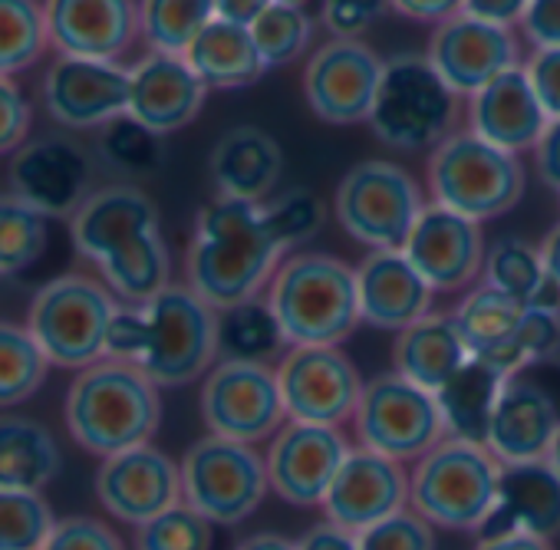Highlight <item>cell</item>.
<instances>
[{"instance_id":"obj_1","label":"cell","mask_w":560,"mask_h":550,"mask_svg":"<svg viewBox=\"0 0 560 550\" xmlns=\"http://www.w3.org/2000/svg\"><path fill=\"white\" fill-rule=\"evenodd\" d=\"M288 254L291 250L277 241L264 204L218 195L195 218L185 254V284L214 311H228L264 297Z\"/></svg>"},{"instance_id":"obj_2","label":"cell","mask_w":560,"mask_h":550,"mask_svg":"<svg viewBox=\"0 0 560 550\" xmlns=\"http://www.w3.org/2000/svg\"><path fill=\"white\" fill-rule=\"evenodd\" d=\"M106 356L139 366L159 389L198 383L221 360L218 311L188 284H168L149 304H119Z\"/></svg>"},{"instance_id":"obj_3","label":"cell","mask_w":560,"mask_h":550,"mask_svg":"<svg viewBox=\"0 0 560 550\" xmlns=\"http://www.w3.org/2000/svg\"><path fill=\"white\" fill-rule=\"evenodd\" d=\"M63 419L73 442L100 458L149 445L162 425V389L126 360H100L70 383Z\"/></svg>"},{"instance_id":"obj_4","label":"cell","mask_w":560,"mask_h":550,"mask_svg":"<svg viewBox=\"0 0 560 550\" xmlns=\"http://www.w3.org/2000/svg\"><path fill=\"white\" fill-rule=\"evenodd\" d=\"M264 301L291 347H340L363 324L357 267L324 250L288 254Z\"/></svg>"},{"instance_id":"obj_5","label":"cell","mask_w":560,"mask_h":550,"mask_svg":"<svg viewBox=\"0 0 560 550\" xmlns=\"http://www.w3.org/2000/svg\"><path fill=\"white\" fill-rule=\"evenodd\" d=\"M501 461L481 442L445 435L409 468V507L442 530H475L498 507Z\"/></svg>"},{"instance_id":"obj_6","label":"cell","mask_w":560,"mask_h":550,"mask_svg":"<svg viewBox=\"0 0 560 550\" xmlns=\"http://www.w3.org/2000/svg\"><path fill=\"white\" fill-rule=\"evenodd\" d=\"M425 188L432 204L485 224L508 214L524 198L527 168L521 155L478 139L471 129H455L429 152Z\"/></svg>"},{"instance_id":"obj_7","label":"cell","mask_w":560,"mask_h":550,"mask_svg":"<svg viewBox=\"0 0 560 550\" xmlns=\"http://www.w3.org/2000/svg\"><path fill=\"white\" fill-rule=\"evenodd\" d=\"M462 96L435 73L425 54H399L383 63L370 113V132L396 152H432L462 116Z\"/></svg>"},{"instance_id":"obj_8","label":"cell","mask_w":560,"mask_h":550,"mask_svg":"<svg viewBox=\"0 0 560 550\" xmlns=\"http://www.w3.org/2000/svg\"><path fill=\"white\" fill-rule=\"evenodd\" d=\"M119 311L116 294L86 273H60L47 281L27 311V327L50 366L86 370L106 360L109 327Z\"/></svg>"},{"instance_id":"obj_9","label":"cell","mask_w":560,"mask_h":550,"mask_svg":"<svg viewBox=\"0 0 560 550\" xmlns=\"http://www.w3.org/2000/svg\"><path fill=\"white\" fill-rule=\"evenodd\" d=\"M425 204L422 185L386 159L353 165L334 195L340 227L370 250H399Z\"/></svg>"},{"instance_id":"obj_10","label":"cell","mask_w":560,"mask_h":550,"mask_svg":"<svg viewBox=\"0 0 560 550\" xmlns=\"http://www.w3.org/2000/svg\"><path fill=\"white\" fill-rule=\"evenodd\" d=\"M182 465V501L221 527L247 520L270 494L267 461L257 445L205 435L188 445Z\"/></svg>"},{"instance_id":"obj_11","label":"cell","mask_w":560,"mask_h":550,"mask_svg":"<svg viewBox=\"0 0 560 550\" xmlns=\"http://www.w3.org/2000/svg\"><path fill=\"white\" fill-rule=\"evenodd\" d=\"M353 432L360 448L412 465L445 438V422L435 393L402 379L399 373H383L363 386L353 412Z\"/></svg>"},{"instance_id":"obj_12","label":"cell","mask_w":560,"mask_h":550,"mask_svg":"<svg viewBox=\"0 0 560 550\" xmlns=\"http://www.w3.org/2000/svg\"><path fill=\"white\" fill-rule=\"evenodd\" d=\"M198 409L211 435L260 445L288 422L284 396L270 363L218 360L201 379Z\"/></svg>"},{"instance_id":"obj_13","label":"cell","mask_w":560,"mask_h":550,"mask_svg":"<svg viewBox=\"0 0 560 550\" xmlns=\"http://www.w3.org/2000/svg\"><path fill=\"white\" fill-rule=\"evenodd\" d=\"M288 419L334 425L353 422L363 396V376L340 347H288L273 363Z\"/></svg>"},{"instance_id":"obj_14","label":"cell","mask_w":560,"mask_h":550,"mask_svg":"<svg viewBox=\"0 0 560 550\" xmlns=\"http://www.w3.org/2000/svg\"><path fill=\"white\" fill-rule=\"evenodd\" d=\"M350 452L343 429L288 419L264 455L270 494L294 507H320Z\"/></svg>"},{"instance_id":"obj_15","label":"cell","mask_w":560,"mask_h":550,"mask_svg":"<svg viewBox=\"0 0 560 550\" xmlns=\"http://www.w3.org/2000/svg\"><path fill=\"white\" fill-rule=\"evenodd\" d=\"M383 63L370 44L330 37L320 44L304 67V100L311 113L330 126L370 122Z\"/></svg>"},{"instance_id":"obj_16","label":"cell","mask_w":560,"mask_h":550,"mask_svg":"<svg viewBox=\"0 0 560 550\" xmlns=\"http://www.w3.org/2000/svg\"><path fill=\"white\" fill-rule=\"evenodd\" d=\"M402 254L435 294H458L481 284L488 244L478 221L429 201L406 237Z\"/></svg>"},{"instance_id":"obj_17","label":"cell","mask_w":560,"mask_h":550,"mask_svg":"<svg viewBox=\"0 0 560 550\" xmlns=\"http://www.w3.org/2000/svg\"><path fill=\"white\" fill-rule=\"evenodd\" d=\"M425 60L462 100L475 96L501 73L524 67L514 31L475 21L468 14H455L432 27Z\"/></svg>"},{"instance_id":"obj_18","label":"cell","mask_w":560,"mask_h":550,"mask_svg":"<svg viewBox=\"0 0 560 550\" xmlns=\"http://www.w3.org/2000/svg\"><path fill=\"white\" fill-rule=\"evenodd\" d=\"M93 165L83 145L50 136L24 142L11 159V195L44 218H73L93 195Z\"/></svg>"},{"instance_id":"obj_19","label":"cell","mask_w":560,"mask_h":550,"mask_svg":"<svg viewBox=\"0 0 560 550\" xmlns=\"http://www.w3.org/2000/svg\"><path fill=\"white\" fill-rule=\"evenodd\" d=\"M96 498L116 520L139 527L182 504V465L152 442L119 452L103 458L96 471Z\"/></svg>"},{"instance_id":"obj_20","label":"cell","mask_w":560,"mask_h":550,"mask_svg":"<svg viewBox=\"0 0 560 550\" xmlns=\"http://www.w3.org/2000/svg\"><path fill=\"white\" fill-rule=\"evenodd\" d=\"M44 103L67 129H103L129 113V70L113 60L60 57L44 77Z\"/></svg>"},{"instance_id":"obj_21","label":"cell","mask_w":560,"mask_h":550,"mask_svg":"<svg viewBox=\"0 0 560 550\" xmlns=\"http://www.w3.org/2000/svg\"><path fill=\"white\" fill-rule=\"evenodd\" d=\"M320 507L324 520L360 534L409 507V468L402 461L353 445Z\"/></svg>"},{"instance_id":"obj_22","label":"cell","mask_w":560,"mask_h":550,"mask_svg":"<svg viewBox=\"0 0 560 550\" xmlns=\"http://www.w3.org/2000/svg\"><path fill=\"white\" fill-rule=\"evenodd\" d=\"M47 31L60 57L113 60L139 34V0H47Z\"/></svg>"},{"instance_id":"obj_23","label":"cell","mask_w":560,"mask_h":550,"mask_svg":"<svg viewBox=\"0 0 560 550\" xmlns=\"http://www.w3.org/2000/svg\"><path fill=\"white\" fill-rule=\"evenodd\" d=\"M560 432V402L540 383L524 373L511 376L494 406L485 445L501 465L540 461L547 458Z\"/></svg>"},{"instance_id":"obj_24","label":"cell","mask_w":560,"mask_h":550,"mask_svg":"<svg viewBox=\"0 0 560 550\" xmlns=\"http://www.w3.org/2000/svg\"><path fill=\"white\" fill-rule=\"evenodd\" d=\"M208 86L178 54H152L129 67V116L155 136H172L198 119Z\"/></svg>"},{"instance_id":"obj_25","label":"cell","mask_w":560,"mask_h":550,"mask_svg":"<svg viewBox=\"0 0 560 550\" xmlns=\"http://www.w3.org/2000/svg\"><path fill=\"white\" fill-rule=\"evenodd\" d=\"M357 294L363 324L402 333L432 314L435 291L416 270V264L399 250H370L357 267Z\"/></svg>"},{"instance_id":"obj_26","label":"cell","mask_w":560,"mask_h":550,"mask_svg":"<svg viewBox=\"0 0 560 550\" xmlns=\"http://www.w3.org/2000/svg\"><path fill=\"white\" fill-rule=\"evenodd\" d=\"M465 116H468V129L478 139L514 155L534 152L550 126L524 67L501 73L485 90L468 96Z\"/></svg>"},{"instance_id":"obj_27","label":"cell","mask_w":560,"mask_h":550,"mask_svg":"<svg viewBox=\"0 0 560 550\" xmlns=\"http://www.w3.org/2000/svg\"><path fill=\"white\" fill-rule=\"evenodd\" d=\"M162 231L155 201L136 185H109L93 191L70 218L73 247L96 267L132 241Z\"/></svg>"},{"instance_id":"obj_28","label":"cell","mask_w":560,"mask_h":550,"mask_svg":"<svg viewBox=\"0 0 560 550\" xmlns=\"http://www.w3.org/2000/svg\"><path fill=\"white\" fill-rule=\"evenodd\" d=\"M491 530H521L544 540L560 537V471L547 458L501 468L498 507L481 534Z\"/></svg>"},{"instance_id":"obj_29","label":"cell","mask_w":560,"mask_h":550,"mask_svg":"<svg viewBox=\"0 0 560 550\" xmlns=\"http://www.w3.org/2000/svg\"><path fill=\"white\" fill-rule=\"evenodd\" d=\"M208 172L218 195L264 204L273 195L280 172H284V152L264 129L234 126L214 142Z\"/></svg>"},{"instance_id":"obj_30","label":"cell","mask_w":560,"mask_h":550,"mask_svg":"<svg viewBox=\"0 0 560 550\" xmlns=\"http://www.w3.org/2000/svg\"><path fill=\"white\" fill-rule=\"evenodd\" d=\"M524 314H527V307H521L517 301H511L508 294H501L481 281L462 294V301L452 311V320H455L471 356L488 360L504 376H517L527 370L524 356L514 347V333H517Z\"/></svg>"},{"instance_id":"obj_31","label":"cell","mask_w":560,"mask_h":550,"mask_svg":"<svg viewBox=\"0 0 560 550\" xmlns=\"http://www.w3.org/2000/svg\"><path fill=\"white\" fill-rule=\"evenodd\" d=\"M471 360L452 314H429L419 324L396 333L393 343V373L402 379L439 393L465 363Z\"/></svg>"},{"instance_id":"obj_32","label":"cell","mask_w":560,"mask_h":550,"mask_svg":"<svg viewBox=\"0 0 560 550\" xmlns=\"http://www.w3.org/2000/svg\"><path fill=\"white\" fill-rule=\"evenodd\" d=\"M54 432L31 416H0V491H40L60 475Z\"/></svg>"},{"instance_id":"obj_33","label":"cell","mask_w":560,"mask_h":550,"mask_svg":"<svg viewBox=\"0 0 560 550\" xmlns=\"http://www.w3.org/2000/svg\"><path fill=\"white\" fill-rule=\"evenodd\" d=\"M185 60L208 90H247L267 73L250 27L218 17L195 37V44L185 50Z\"/></svg>"},{"instance_id":"obj_34","label":"cell","mask_w":560,"mask_h":550,"mask_svg":"<svg viewBox=\"0 0 560 550\" xmlns=\"http://www.w3.org/2000/svg\"><path fill=\"white\" fill-rule=\"evenodd\" d=\"M511 376H504L498 366H491L481 356H471L439 393V412L445 422V435L455 438H468V442H481L488 435L494 406L501 399V389Z\"/></svg>"},{"instance_id":"obj_35","label":"cell","mask_w":560,"mask_h":550,"mask_svg":"<svg viewBox=\"0 0 560 550\" xmlns=\"http://www.w3.org/2000/svg\"><path fill=\"white\" fill-rule=\"evenodd\" d=\"M481 281L508 294L521 307L560 314V288L544 267L540 247L524 237H498L494 244H488Z\"/></svg>"},{"instance_id":"obj_36","label":"cell","mask_w":560,"mask_h":550,"mask_svg":"<svg viewBox=\"0 0 560 550\" xmlns=\"http://www.w3.org/2000/svg\"><path fill=\"white\" fill-rule=\"evenodd\" d=\"M100 281L116 294L119 304H149L172 284V257L162 231L145 234L103 260L100 267Z\"/></svg>"},{"instance_id":"obj_37","label":"cell","mask_w":560,"mask_h":550,"mask_svg":"<svg viewBox=\"0 0 560 550\" xmlns=\"http://www.w3.org/2000/svg\"><path fill=\"white\" fill-rule=\"evenodd\" d=\"M288 337L280 330L270 304L264 297L218 311V353L221 360L244 363H277L288 353Z\"/></svg>"},{"instance_id":"obj_38","label":"cell","mask_w":560,"mask_h":550,"mask_svg":"<svg viewBox=\"0 0 560 550\" xmlns=\"http://www.w3.org/2000/svg\"><path fill=\"white\" fill-rule=\"evenodd\" d=\"M214 21V0H139V34L152 54H178Z\"/></svg>"},{"instance_id":"obj_39","label":"cell","mask_w":560,"mask_h":550,"mask_svg":"<svg viewBox=\"0 0 560 550\" xmlns=\"http://www.w3.org/2000/svg\"><path fill=\"white\" fill-rule=\"evenodd\" d=\"M50 360L27 324L0 320V409H14L47 383Z\"/></svg>"},{"instance_id":"obj_40","label":"cell","mask_w":560,"mask_h":550,"mask_svg":"<svg viewBox=\"0 0 560 550\" xmlns=\"http://www.w3.org/2000/svg\"><path fill=\"white\" fill-rule=\"evenodd\" d=\"M47 44V14L37 0H0V77L31 70Z\"/></svg>"},{"instance_id":"obj_41","label":"cell","mask_w":560,"mask_h":550,"mask_svg":"<svg viewBox=\"0 0 560 550\" xmlns=\"http://www.w3.org/2000/svg\"><path fill=\"white\" fill-rule=\"evenodd\" d=\"M314 17L304 8L284 4V0H273V4L250 24V37L257 44V54L267 70L291 67L301 60L311 44H314Z\"/></svg>"},{"instance_id":"obj_42","label":"cell","mask_w":560,"mask_h":550,"mask_svg":"<svg viewBox=\"0 0 560 550\" xmlns=\"http://www.w3.org/2000/svg\"><path fill=\"white\" fill-rule=\"evenodd\" d=\"M96 152L106 168H113L116 175H126V178H145V175L159 172L165 162L162 136H155L152 129L136 122L129 113L100 129Z\"/></svg>"},{"instance_id":"obj_43","label":"cell","mask_w":560,"mask_h":550,"mask_svg":"<svg viewBox=\"0 0 560 550\" xmlns=\"http://www.w3.org/2000/svg\"><path fill=\"white\" fill-rule=\"evenodd\" d=\"M44 250L47 218L18 195H0V278L31 270Z\"/></svg>"},{"instance_id":"obj_44","label":"cell","mask_w":560,"mask_h":550,"mask_svg":"<svg viewBox=\"0 0 560 550\" xmlns=\"http://www.w3.org/2000/svg\"><path fill=\"white\" fill-rule=\"evenodd\" d=\"M54 524L40 491H0V550H44Z\"/></svg>"},{"instance_id":"obj_45","label":"cell","mask_w":560,"mask_h":550,"mask_svg":"<svg viewBox=\"0 0 560 550\" xmlns=\"http://www.w3.org/2000/svg\"><path fill=\"white\" fill-rule=\"evenodd\" d=\"M214 524L185 501L136 527V550H211Z\"/></svg>"},{"instance_id":"obj_46","label":"cell","mask_w":560,"mask_h":550,"mask_svg":"<svg viewBox=\"0 0 560 550\" xmlns=\"http://www.w3.org/2000/svg\"><path fill=\"white\" fill-rule=\"evenodd\" d=\"M264 214H267L277 241L294 254L301 244H307L324 227L327 208H324V201L314 191H307V188H288V191L270 195L264 201Z\"/></svg>"},{"instance_id":"obj_47","label":"cell","mask_w":560,"mask_h":550,"mask_svg":"<svg viewBox=\"0 0 560 550\" xmlns=\"http://www.w3.org/2000/svg\"><path fill=\"white\" fill-rule=\"evenodd\" d=\"M360 550H435V527L412 507L389 514L386 520L357 534Z\"/></svg>"},{"instance_id":"obj_48","label":"cell","mask_w":560,"mask_h":550,"mask_svg":"<svg viewBox=\"0 0 560 550\" xmlns=\"http://www.w3.org/2000/svg\"><path fill=\"white\" fill-rule=\"evenodd\" d=\"M44 550H126L122 537L86 514H73V517H57Z\"/></svg>"},{"instance_id":"obj_49","label":"cell","mask_w":560,"mask_h":550,"mask_svg":"<svg viewBox=\"0 0 560 550\" xmlns=\"http://www.w3.org/2000/svg\"><path fill=\"white\" fill-rule=\"evenodd\" d=\"M386 11H393V0H324L320 24L330 31V37L360 40Z\"/></svg>"},{"instance_id":"obj_50","label":"cell","mask_w":560,"mask_h":550,"mask_svg":"<svg viewBox=\"0 0 560 550\" xmlns=\"http://www.w3.org/2000/svg\"><path fill=\"white\" fill-rule=\"evenodd\" d=\"M514 347L524 356L527 366L550 360L560 350V314L557 311H530L524 314L517 333H514Z\"/></svg>"},{"instance_id":"obj_51","label":"cell","mask_w":560,"mask_h":550,"mask_svg":"<svg viewBox=\"0 0 560 550\" xmlns=\"http://www.w3.org/2000/svg\"><path fill=\"white\" fill-rule=\"evenodd\" d=\"M31 132V103L11 77H0V155H11L24 145Z\"/></svg>"},{"instance_id":"obj_52","label":"cell","mask_w":560,"mask_h":550,"mask_svg":"<svg viewBox=\"0 0 560 550\" xmlns=\"http://www.w3.org/2000/svg\"><path fill=\"white\" fill-rule=\"evenodd\" d=\"M524 73L547 113L550 122H560V47L557 50H530L524 60Z\"/></svg>"},{"instance_id":"obj_53","label":"cell","mask_w":560,"mask_h":550,"mask_svg":"<svg viewBox=\"0 0 560 550\" xmlns=\"http://www.w3.org/2000/svg\"><path fill=\"white\" fill-rule=\"evenodd\" d=\"M517 27L530 50H557L560 47V0H530Z\"/></svg>"},{"instance_id":"obj_54","label":"cell","mask_w":560,"mask_h":550,"mask_svg":"<svg viewBox=\"0 0 560 550\" xmlns=\"http://www.w3.org/2000/svg\"><path fill=\"white\" fill-rule=\"evenodd\" d=\"M530 0H465L462 14L475 17V21H485V24H494V27H508L514 31L524 17Z\"/></svg>"},{"instance_id":"obj_55","label":"cell","mask_w":560,"mask_h":550,"mask_svg":"<svg viewBox=\"0 0 560 550\" xmlns=\"http://www.w3.org/2000/svg\"><path fill=\"white\" fill-rule=\"evenodd\" d=\"M465 0H393V11L416 24H442L455 14H462Z\"/></svg>"},{"instance_id":"obj_56","label":"cell","mask_w":560,"mask_h":550,"mask_svg":"<svg viewBox=\"0 0 560 550\" xmlns=\"http://www.w3.org/2000/svg\"><path fill=\"white\" fill-rule=\"evenodd\" d=\"M530 155H534L537 178L560 195V122H550L547 126L544 139L537 142V149Z\"/></svg>"},{"instance_id":"obj_57","label":"cell","mask_w":560,"mask_h":550,"mask_svg":"<svg viewBox=\"0 0 560 550\" xmlns=\"http://www.w3.org/2000/svg\"><path fill=\"white\" fill-rule=\"evenodd\" d=\"M298 550H360V540L353 530L330 524V520H320L298 537Z\"/></svg>"},{"instance_id":"obj_58","label":"cell","mask_w":560,"mask_h":550,"mask_svg":"<svg viewBox=\"0 0 560 550\" xmlns=\"http://www.w3.org/2000/svg\"><path fill=\"white\" fill-rule=\"evenodd\" d=\"M475 550H553L550 540L534 537V534H521V530H491V534H478Z\"/></svg>"},{"instance_id":"obj_59","label":"cell","mask_w":560,"mask_h":550,"mask_svg":"<svg viewBox=\"0 0 560 550\" xmlns=\"http://www.w3.org/2000/svg\"><path fill=\"white\" fill-rule=\"evenodd\" d=\"M273 0H214V17L237 24V27H250Z\"/></svg>"},{"instance_id":"obj_60","label":"cell","mask_w":560,"mask_h":550,"mask_svg":"<svg viewBox=\"0 0 560 550\" xmlns=\"http://www.w3.org/2000/svg\"><path fill=\"white\" fill-rule=\"evenodd\" d=\"M234 550H298V540L277 534V530H260V534L244 537Z\"/></svg>"},{"instance_id":"obj_61","label":"cell","mask_w":560,"mask_h":550,"mask_svg":"<svg viewBox=\"0 0 560 550\" xmlns=\"http://www.w3.org/2000/svg\"><path fill=\"white\" fill-rule=\"evenodd\" d=\"M540 247V257H544V267L553 278V284L560 288V221L544 234V241L537 244Z\"/></svg>"},{"instance_id":"obj_62","label":"cell","mask_w":560,"mask_h":550,"mask_svg":"<svg viewBox=\"0 0 560 550\" xmlns=\"http://www.w3.org/2000/svg\"><path fill=\"white\" fill-rule=\"evenodd\" d=\"M547 461L560 471V432H557V438H553V445H550V452H547Z\"/></svg>"},{"instance_id":"obj_63","label":"cell","mask_w":560,"mask_h":550,"mask_svg":"<svg viewBox=\"0 0 560 550\" xmlns=\"http://www.w3.org/2000/svg\"><path fill=\"white\" fill-rule=\"evenodd\" d=\"M284 4H294V8H307L311 0H284Z\"/></svg>"}]
</instances>
